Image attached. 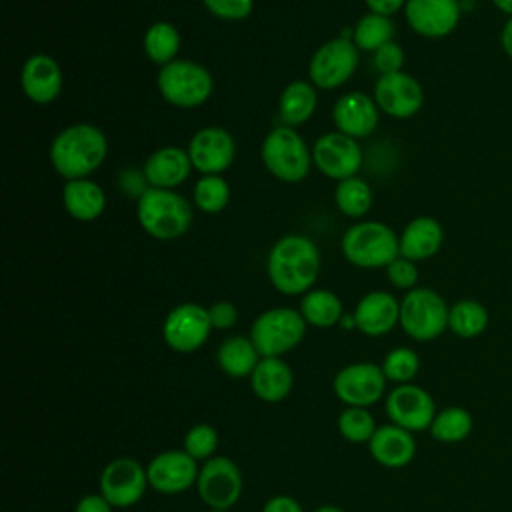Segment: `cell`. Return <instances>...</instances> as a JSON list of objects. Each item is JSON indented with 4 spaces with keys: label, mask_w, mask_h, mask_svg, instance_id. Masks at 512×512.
Listing matches in <instances>:
<instances>
[{
    "label": "cell",
    "mask_w": 512,
    "mask_h": 512,
    "mask_svg": "<svg viewBox=\"0 0 512 512\" xmlns=\"http://www.w3.org/2000/svg\"><path fill=\"white\" fill-rule=\"evenodd\" d=\"M244 478L240 466L228 456H212L202 462L196 480L200 500L214 510H230L242 496Z\"/></svg>",
    "instance_id": "30bf717a"
},
{
    "label": "cell",
    "mask_w": 512,
    "mask_h": 512,
    "mask_svg": "<svg viewBox=\"0 0 512 512\" xmlns=\"http://www.w3.org/2000/svg\"><path fill=\"white\" fill-rule=\"evenodd\" d=\"M300 314L314 328H332L344 316L342 300L326 288H312L300 300Z\"/></svg>",
    "instance_id": "f546056e"
},
{
    "label": "cell",
    "mask_w": 512,
    "mask_h": 512,
    "mask_svg": "<svg viewBox=\"0 0 512 512\" xmlns=\"http://www.w3.org/2000/svg\"><path fill=\"white\" fill-rule=\"evenodd\" d=\"M448 312L436 290L416 286L400 300V328L416 342H430L448 330Z\"/></svg>",
    "instance_id": "ba28073f"
},
{
    "label": "cell",
    "mask_w": 512,
    "mask_h": 512,
    "mask_svg": "<svg viewBox=\"0 0 512 512\" xmlns=\"http://www.w3.org/2000/svg\"><path fill=\"white\" fill-rule=\"evenodd\" d=\"M352 316L358 332L378 338L400 324V302L390 292L372 290L358 300Z\"/></svg>",
    "instance_id": "44dd1931"
},
{
    "label": "cell",
    "mask_w": 512,
    "mask_h": 512,
    "mask_svg": "<svg viewBox=\"0 0 512 512\" xmlns=\"http://www.w3.org/2000/svg\"><path fill=\"white\" fill-rule=\"evenodd\" d=\"M98 488L114 508H130L138 504L150 488L146 466L130 456L114 458L102 468Z\"/></svg>",
    "instance_id": "4fadbf2b"
},
{
    "label": "cell",
    "mask_w": 512,
    "mask_h": 512,
    "mask_svg": "<svg viewBox=\"0 0 512 512\" xmlns=\"http://www.w3.org/2000/svg\"><path fill=\"white\" fill-rule=\"evenodd\" d=\"M186 150L194 170H198L202 176L222 174L234 162L236 142L228 130L220 126H206L190 138Z\"/></svg>",
    "instance_id": "ac0fdd59"
},
{
    "label": "cell",
    "mask_w": 512,
    "mask_h": 512,
    "mask_svg": "<svg viewBox=\"0 0 512 512\" xmlns=\"http://www.w3.org/2000/svg\"><path fill=\"white\" fill-rule=\"evenodd\" d=\"M306 326L300 310L288 306L268 308L252 322L250 340L262 358H282L304 340Z\"/></svg>",
    "instance_id": "8992f818"
},
{
    "label": "cell",
    "mask_w": 512,
    "mask_h": 512,
    "mask_svg": "<svg viewBox=\"0 0 512 512\" xmlns=\"http://www.w3.org/2000/svg\"><path fill=\"white\" fill-rule=\"evenodd\" d=\"M260 358L250 336H228L216 352L218 368L230 378H250Z\"/></svg>",
    "instance_id": "f1b7e54d"
},
{
    "label": "cell",
    "mask_w": 512,
    "mask_h": 512,
    "mask_svg": "<svg viewBox=\"0 0 512 512\" xmlns=\"http://www.w3.org/2000/svg\"><path fill=\"white\" fill-rule=\"evenodd\" d=\"M20 84L28 100L36 104L54 102L64 84L60 64L48 54H32L20 72Z\"/></svg>",
    "instance_id": "7402d4cb"
},
{
    "label": "cell",
    "mask_w": 512,
    "mask_h": 512,
    "mask_svg": "<svg viewBox=\"0 0 512 512\" xmlns=\"http://www.w3.org/2000/svg\"><path fill=\"white\" fill-rule=\"evenodd\" d=\"M384 408L392 424L402 426L410 432L428 430L438 412L430 392L412 382L394 386L386 394Z\"/></svg>",
    "instance_id": "5bb4252c"
},
{
    "label": "cell",
    "mask_w": 512,
    "mask_h": 512,
    "mask_svg": "<svg viewBox=\"0 0 512 512\" xmlns=\"http://www.w3.org/2000/svg\"><path fill=\"white\" fill-rule=\"evenodd\" d=\"M370 456L384 468H404L416 456L414 432L396 426L392 422L376 428L374 436L368 442Z\"/></svg>",
    "instance_id": "603a6c76"
},
{
    "label": "cell",
    "mask_w": 512,
    "mask_h": 512,
    "mask_svg": "<svg viewBox=\"0 0 512 512\" xmlns=\"http://www.w3.org/2000/svg\"><path fill=\"white\" fill-rule=\"evenodd\" d=\"M444 242L442 224L432 216H416L400 234V256L420 262L432 258Z\"/></svg>",
    "instance_id": "484cf974"
},
{
    "label": "cell",
    "mask_w": 512,
    "mask_h": 512,
    "mask_svg": "<svg viewBox=\"0 0 512 512\" xmlns=\"http://www.w3.org/2000/svg\"><path fill=\"white\" fill-rule=\"evenodd\" d=\"M318 88L306 80H294L284 86L278 102L280 120L284 126L296 128L306 124L316 112Z\"/></svg>",
    "instance_id": "83f0119b"
},
{
    "label": "cell",
    "mask_w": 512,
    "mask_h": 512,
    "mask_svg": "<svg viewBox=\"0 0 512 512\" xmlns=\"http://www.w3.org/2000/svg\"><path fill=\"white\" fill-rule=\"evenodd\" d=\"M206 10L222 20H244L252 14L254 0H202Z\"/></svg>",
    "instance_id": "60d3db41"
},
{
    "label": "cell",
    "mask_w": 512,
    "mask_h": 512,
    "mask_svg": "<svg viewBox=\"0 0 512 512\" xmlns=\"http://www.w3.org/2000/svg\"><path fill=\"white\" fill-rule=\"evenodd\" d=\"M192 168L194 166L188 156V150L180 146H164L148 156V160L144 162L142 176L152 188L174 190L176 186L188 180Z\"/></svg>",
    "instance_id": "cb8c5ba5"
},
{
    "label": "cell",
    "mask_w": 512,
    "mask_h": 512,
    "mask_svg": "<svg viewBox=\"0 0 512 512\" xmlns=\"http://www.w3.org/2000/svg\"><path fill=\"white\" fill-rule=\"evenodd\" d=\"M112 510H114V506L100 492L84 494L74 506V512H112Z\"/></svg>",
    "instance_id": "ee69618b"
},
{
    "label": "cell",
    "mask_w": 512,
    "mask_h": 512,
    "mask_svg": "<svg viewBox=\"0 0 512 512\" xmlns=\"http://www.w3.org/2000/svg\"><path fill=\"white\" fill-rule=\"evenodd\" d=\"M262 512H304L300 502L288 494H276L266 500Z\"/></svg>",
    "instance_id": "f6af8a7d"
},
{
    "label": "cell",
    "mask_w": 512,
    "mask_h": 512,
    "mask_svg": "<svg viewBox=\"0 0 512 512\" xmlns=\"http://www.w3.org/2000/svg\"><path fill=\"white\" fill-rule=\"evenodd\" d=\"M472 428H474V418L466 408L448 406L436 412L428 430L434 440L444 444H456L466 440L472 434Z\"/></svg>",
    "instance_id": "d6a6232c"
},
{
    "label": "cell",
    "mask_w": 512,
    "mask_h": 512,
    "mask_svg": "<svg viewBox=\"0 0 512 512\" xmlns=\"http://www.w3.org/2000/svg\"><path fill=\"white\" fill-rule=\"evenodd\" d=\"M378 118H380L378 104L374 102L372 96L360 90L342 94L332 108V122L336 130L356 140L368 138L376 130Z\"/></svg>",
    "instance_id": "ffe728a7"
},
{
    "label": "cell",
    "mask_w": 512,
    "mask_h": 512,
    "mask_svg": "<svg viewBox=\"0 0 512 512\" xmlns=\"http://www.w3.org/2000/svg\"><path fill=\"white\" fill-rule=\"evenodd\" d=\"M390 40H394V22L384 14L368 12L356 22L352 30V42L358 46V50L376 52Z\"/></svg>",
    "instance_id": "e575fe53"
},
{
    "label": "cell",
    "mask_w": 512,
    "mask_h": 512,
    "mask_svg": "<svg viewBox=\"0 0 512 512\" xmlns=\"http://www.w3.org/2000/svg\"><path fill=\"white\" fill-rule=\"evenodd\" d=\"M334 204L348 218H362L372 208V188L360 176L340 180L334 188Z\"/></svg>",
    "instance_id": "836d02e7"
},
{
    "label": "cell",
    "mask_w": 512,
    "mask_h": 512,
    "mask_svg": "<svg viewBox=\"0 0 512 512\" xmlns=\"http://www.w3.org/2000/svg\"><path fill=\"white\" fill-rule=\"evenodd\" d=\"M358 62L360 52L350 38L326 40L310 58V82L320 90H336L354 76Z\"/></svg>",
    "instance_id": "9c48e42d"
},
{
    "label": "cell",
    "mask_w": 512,
    "mask_h": 512,
    "mask_svg": "<svg viewBox=\"0 0 512 512\" xmlns=\"http://www.w3.org/2000/svg\"><path fill=\"white\" fill-rule=\"evenodd\" d=\"M322 266L318 246L304 234H286L268 252L270 284L286 296H304L318 280Z\"/></svg>",
    "instance_id": "6da1fadb"
},
{
    "label": "cell",
    "mask_w": 512,
    "mask_h": 512,
    "mask_svg": "<svg viewBox=\"0 0 512 512\" xmlns=\"http://www.w3.org/2000/svg\"><path fill=\"white\" fill-rule=\"evenodd\" d=\"M460 16V0H408L404 6L408 26L424 38H444L452 34Z\"/></svg>",
    "instance_id": "d6986e66"
},
{
    "label": "cell",
    "mask_w": 512,
    "mask_h": 512,
    "mask_svg": "<svg viewBox=\"0 0 512 512\" xmlns=\"http://www.w3.org/2000/svg\"><path fill=\"white\" fill-rule=\"evenodd\" d=\"M208 314H210V322H212L214 330H230L238 322V308L228 300L214 302L208 308Z\"/></svg>",
    "instance_id": "7bdbcfd3"
},
{
    "label": "cell",
    "mask_w": 512,
    "mask_h": 512,
    "mask_svg": "<svg viewBox=\"0 0 512 512\" xmlns=\"http://www.w3.org/2000/svg\"><path fill=\"white\" fill-rule=\"evenodd\" d=\"M294 386V374L284 358H260L250 374V388L258 400L278 404L288 398Z\"/></svg>",
    "instance_id": "d4e9b609"
},
{
    "label": "cell",
    "mask_w": 512,
    "mask_h": 512,
    "mask_svg": "<svg viewBox=\"0 0 512 512\" xmlns=\"http://www.w3.org/2000/svg\"><path fill=\"white\" fill-rule=\"evenodd\" d=\"M374 66L380 74H392V72H402L404 66V50L398 42L390 40L384 46H380L374 52Z\"/></svg>",
    "instance_id": "b9f144b4"
},
{
    "label": "cell",
    "mask_w": 512,
    "mask_h": 512,
    "mask_svg": "<svg viewBox=\"0 0 512 512\" xmlns=\"http://www.w3.org/2000/svg\"><path fill=\"white\" fill-rule=\"evenodd\" d=\"M336 426L340 436L352 444H368L378 428L370 410L358 406H346L338 414Z\"/></svg>",
    "instance_id": "8d00e7d4"
},
{
    "label": "cell",
    "mask_w": 512,
    "mask_h": 512,
    "mask_svg": "<svg viewBox=\"0 0 512 512\" xmlns=\"http://www.w3.org/2000/svg\"><path fill=\"white\" fill-rule=\"evenodd\" d=\"M408 0H364V4L370 8V12L376 14H384V16H392L398 10H402L406 6Z\"/></svg>",
    "instance_id": "bcb514c9"
},
{
    "label": "cell",
    "mask_w": 512,
    "mask_h": 512,
    "mask_svg": "<svg viewBox=\"0 0 512 512\" xmlns=\"http://www.w3.org/2000/svg\"><path fill=\"white\" fill-rule=\"evenodd\" d=\"M314 512H344V510L334 506V504H324V506H318Z\"/></svg>",
    "instance_id": "681fc988"
},
{
    "label": "cell",
    "mask_w": 512,
    "mask_h": 512,
    "mask_svg": "<svg viewBox=\"0 0 512 512\" xmlns=\"http://www.w3.org/2000/svg\"><path fill=\"white\" fill-rule=\"evenodd\" d=\"M492 4L496 6L498 12L506 14L508 18H512V0H492Z\"/></svg>",
    "instance_id": "c3c4849f"
},
{
    "label": "cell",
    "mask_w": 512,
    "mask_h": 512,
    "mask_svg": "<svg viewBox=\"0 0 512 512\" xmlns=\"http://www.w3.org/2000/svg\"><path fill=\"white\" fill-rule=\"evenodd\" d=\"M62 204L74 220L92 222L104 212L106 194L90 178L66 180L64 188H62Z\"/></svg>",
    "instance_id": "4316f807"
},
{
    "label": "cell",
    "mask_w": 512,
    "mask_h": 512,
    "mask_svg": "<svg viewBox=\"0 0 512 512\" xmlns=\"http://www.w3.org/2000/svg\"><path fill=\"white\" fill-rule=\"evenodd\" d=\"M192 200L198 210L216 214L230 202V186L220 174H204L192 190Z\"/></svg>",
    "instance_id": "d590c367"
},
{
    "label": "cell",
    "mask_w": 512,
    "mask_h": 512,
    "mask_svg": "<svg viewBox=\"0 0 512 512\" xmlns=\"http://www.w3.org/2000/svg\"><path fill=\"white\" fill-rule=\"evenodd\" d=\"M314 166L332 180H346L358 174L362 168V148L356 138H350L338 130L322 134L312 146Z\"/></svg>",
    "instance_id": "9a60e30c"
},
{
    "label": "cell",
    "mask_w": 512,
    "mask_h": 512,
    "mask_svg": "<svg viewBox=\"0 0 512 512\" xmlns=\"http://www.w3.org/2000/svg\"><path fill=\"white\" fill-rule=\"evenodd\" d=\"M262 162L266 170L288 184L300 182L310 174L314 164L312 150L308 148L306 140L290 126H276L272 128L260 148Z\"/></svg>",
    "instance_id": "5b68a950"
},
{
    "label": "cell",
    "mask_w": 512,
    "mask_h": 512,
    "mask_svg": "<svg viewBox=\"0 0 512 512\" xmlns=\"http://www.w3.org/2000/svg\"><path fill=\"white\" fill-rule=\"evenodd\" d=\"M156 84L162 98L176 108H198L214 90V80L206 66L178 58L160 68Z\"/></svg>",
    "instance_id": "52a82bcc"
},
{
    "label": "cell",
    "mask_w": 512,
    "mask_h": 512,
    "mask_svg": "<svg viewBox=\"0 0 512 512\" xmlns=\"http://www.w3.org/2000/svg\"><path fill=\"white\" fill-rule=\"evenodd\" d=\"M142 44H144L146 56L154 64L166 66L176 60V54L180 50V32L176 30L174 24L160 20L148 26V30L144 32Z\"/></svg>",
    "instance_id": "1f68e13d"
},
{
    "label": "cell",
    "mask_w": 512,
    "mask_h": 512,
    "mask_svg": "<svg viewBox=\"0 0 512 512\" xmlns=\"http://www.w3.org/2000/svg\"><path fill=\"white\" fill-rule=\"evenodd\" d=\"M386 382L388 380L380 364L352 362L336 372L332 380V390L336 398L346 406L370 408L384 398Z\"/></svg>",
    "instance_id": "8fae6325"
},
{
    "label": "cell",
    "mask_w": 512,
    "mask_h": 512,
    "mask_svg": "<svg viewBox=\"0 0 512 512\" xmlns=\"http://www.w3.org/2000/svg\"><path fill=\"white\" fill-rule=\"evenodd\" d=\"M380 368H382L388 382H394L396 386L398 384H410L416 378L418 370H420V358L412 348L398 346V348H392L384 356Z\"/></svg>",
    "instance_id": "74e56055"
},
{
    "label": "cell",
    "mask_w": 512,
    "mask_h": 512,
    "mask_svg": "<svg viewBox=\"0 0 512 512\" xmlns=\"http://www.w3.org/2000/svg\"><path fill=\"white\" fill-rule=\"evenodd\" d=\"M198 470V460H194L184 448L162 450L146 464L150 488L166 496L182 494L196 486Z\"/></svg>",
    "instance_id": "2e32d148"
},
{
    "label": "cell",
    "mask_w": 512,
    "mask_h": 512,
    "mask_svg": "<svg viewBox=\"0 0 512 512\" xmlns=\"http://www.w3.org/2000/svg\"><path fill=\"white\" fill-rule=\"evenodd\" d=\"M218 444H220V438L216 428L204 422L190 426L182 440V448L198 462H206L212 456H216Z\"/></svg>",
    "instance_id": "f35d334b"
},
{
    "label": "cell",
    "mask_w": 512,
    "mask_h": 512,
    "mask_svg": "<svg viewBox=\"0 0 512 512\" xmlns=\"http://www.w3.org/2000/svg\"><path fill=\"white\" fill-rule=\"evenodd\" d=\"M344 258L358 268H386L400 256V236L384 222L360 220L340 240Z\"/></svg>",
    "instance_id": "277c9868"
},
{
    "label": "cell",
    "mask_w": 512,
    "mask_h": 512,
    "mask_svg": "<svg viewBox=\"0 0 512 512\" xmlns=\"http://www.w3.org/2000/svg\"><path fill=\"white\" fill-rule=\"evenodd\" d=\"M374 102L380 112L390 118H410L424 104V90L420 82L406 72L380 74L374 86Z\"/></svg>",
    "instance_id": "e0dca14e"
},
{
    "label": "cell",
    "mask_w": 512,
    "mask_h": 512,
    "mask_svg": "<svg viewBox=\"0 0 512 512\" xmlns=\"http://www.w3.org/2000/svg\"><path fill=\"white\" fill-rule=\"evenodd\" d=\"M208 308L196 302H184L174 306L162 324V338L166 346L180 354H190L202 348L212 332Z\"/></svg>",
    "instance_id": "7c38bea8"
},
{
    "label": "cell",
    "mask_w": 512,
    "mask_h": 512,
    "mask_svg": "<svg viewBox=\"0 0 512 512\" xmlns=\"http://www.w3.org/2000/svg\"><path fill=\"white\" fill-rule=\"evenodd\" d=\"M500 46L504 50V54L512 60V18L506 20L504 28H502V34H500Z\"/></svg>",
    "instance_id": "7dc6e473"
},
{
    "label": "cell",
    "mask_w": 512,
    "mask_h": 512,
    "mask_svg": "<svg viewBox=\"0 0 512 512\" xmlns=\"http://www.w3.org/2000/svg\"><path fill=\"white\" fill-rule=\"evenodd\" d=\"M108 140L104 132L88 122L60 130L50 144V164L66 180L88 178L106 160Z\"/></svg>",
    "instance_id": "7a4b0ae2"
},
{
    "label": "cell",
    "mask_w": 512,
    "mask_h": 512,
    "mask_svg": "<svg viewBox=\"0 0 512 512\" xmlns=\"http://www.w3.org/2000/svg\"><path fill=\"white\" fill-rule=\"evenodd\" d=\"M488 322H490L488 310L478 300L464 298V300H458L450 306L448 330L452 334H456L458 338L470 340V338L480 336L488 328Z\"/></svg>",
    "instance_id": "4dcf8cb0"
},
{
    "label": "cell",
    "mask_w": 512,
    "mask_h": 512,
    "mask_svg": "<svg viewBox=\"0 0 512 512\" xmlns=\"http://www.w3.org/2000/svg\"><path fill=\"white\" fill-rule=\"evenodd\" d=\"M386 276L392 286L400 290H412L416 288V282H418V266L414 260L398 256L386 266Z\"/></svg>",
    "instance_id": "ab89813d"
},
{
    "label": "cell",
    "mask_w": 512,
    "mask_h": 512,
    "mask_svg": "<svg viewBox=\"0 0 512 512\" xmlns=\"http://www.w3.org/2000/svg\"><path fill=\"white\" fill-rule=\"evenodd\" d=\"M206 512H228V510H214V508H208Z\"/></svg>",
    "instance_id": "f907efd6"
},
{
    "label": "cell",
    "mask_w": 512,
    "mask_h": 512,
    "mask_svg": "<svg viewBox=\"0 0 512 512\" xmlns=\"http://www.w3.org/2000/svg\"><path fill=\"white\" fill-rule=\"evenodd\" d=\"M136 218L142 230L156 240H176L192 224V204L176 190L148 186L136 204Z\"/></svg>",
    "instance_id": "3957f363"
}]
</instances>
